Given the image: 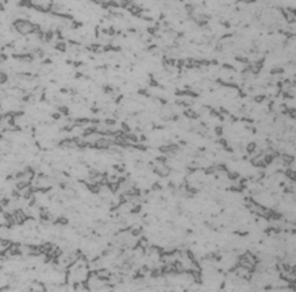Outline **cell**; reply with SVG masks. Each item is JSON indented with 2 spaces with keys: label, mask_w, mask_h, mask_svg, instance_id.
<instances>
[{
  "label": "cell",
  "mask_w": 296,
  "mask_h": 292,
  "mask_svg": "<svg viewBox=\"0 0 296 292\" xmlns=\"http://www.w3.org/2000/svg\"><path fill=\"white\" fill-rule=\"evenodd\" d=\"M13 28L16 29L17 33L22 34V36H26V34L33 33L36 25H34L33 22L28 21V20H17V21L13 22Z\"/></svg>",
  "instance_id": "6da1fadb"
}]
</instances>
